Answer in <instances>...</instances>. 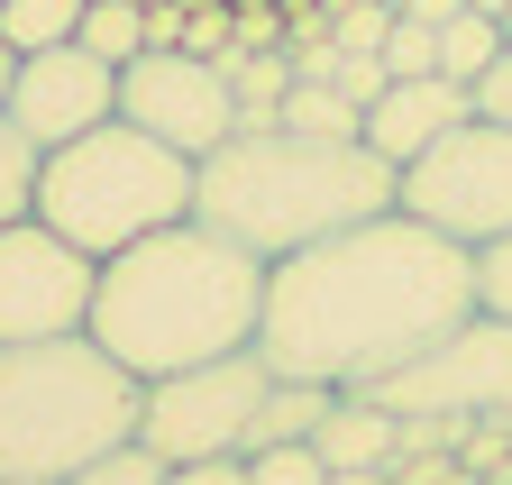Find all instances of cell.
<instances>
[{"label":"cell","mask_w":512,"mask_h":485,"mask_svg":"<svg viewBox=\"0 0 512 485\" xmlns=\"http://www.w3.org/2000/svg\"><path fill=\"white\" fill-rule=\"evenodd\" d=\"M476 312V248L421 229L412 211H375L339 238L266 266V312H256V357L275 376L311 385H375L430 339H448Z\"/></svg>","instance_id":"1"},{"label":"cell","mask_w":512,"mask_h":485,"mask_svg":"<svg viewBox=\"0 0 512 485\" xmlns=\"http://www.w3.org/2000/svg\"><path fill=\"white\" fill-rule=\"evenodd\" d=\"M256 312H266V257H247L238 238L202 220H174V229H147L138 248L101 257L83 330L147 385L174 367H202V357L256 348Z\"/></svg>","instance_id":"2"},{"label":"cell","mask_w":512,"mask_h":485,"mask_svg":"<svg viewBox=\"0 0 512 485\" xmlns=\"http://www.w3.org/2000/svg\"><path fill=\"white\" fill-rule=\"evenodd\" d=\"M394 174L366 138H302V129H229L192 165V220L238 238L247 257H293L311 238H339L394 211Z\"/></svg>","instance_id":"3"},{"label":"cell","mask_w":512,"mask_h":485,"mask_svg":"<svg viewBox=\"0 0 512 485\" xmlns=\"http://www.w3.org/2000/svg\"><path fill=\"white\" fill-rule=\"evenodd\" d=\"M119 440H138V376L92 330L0 348V476L64 485Z\"/></svg>","instance_id":"4"},{"label":"cell","mask_w":512,"mask_h":485,"mask_svg":"<svg viewBox=\"0 0 512 485\" xmlns=\"http://www.w3.org/2000/svg\"><path fill=\"white\" fill-rule=\"evenodd\" d=\"M28 211L55 238H74L83 257H119V248H138L147 229L192 220V156H174L165 138H147L138 119L110 110L101 129H83V138H64V147L37 156Z\"/></svg>","instance_id":"5"},{"label":"cell","mask_w":512,"mask_h":485,"mask_svg":"<svg viewBox=\"0 0 512 485\" xmlns=\"http://www.w3.org/2000/svg\"><path fill=\"white\" fill-rule=\"evenodd\" d=\"M394 211H412L421 229L458 238V248H494L512 229V119H458L439 129L403 174H394Z\"/></svg>","instance_id":"6"},{"label":"cell","mask_w":512,"mask_h":485,"mask_svg":"<svg viewBox=\"0 0 512 485\" xmlns=\"http://www.w3.org/2000/svg\"><path fill=\"white\" fill-rule=\"evenodd\" d=\"M266 385H275V367L256 348H229V357H202V367L147 376L138 385V440L165 467L247 458V421H256V403H266Z\"/></svg>","instance_id":"7"},{"label":"cell","mask_w":512,"mask_h":485,"mask_svg":"<svg viewBox=\"0 0 512 485\" xmlns=\"http://www.w3.org/2000/svg\"><path fill=\"white\" fill-rule=\"evenodd\" d=\"M357 394L384 403L394 421L403 412H458V421H503L512 431V321L476 302L448 339H430L421 357H403L394 376H375Z\"/></svg>","instance_id":"8"},{"label":"cell","mask_w":512,"mask_h":485,"mask_svg":"<svg viewBox=\"0 0 512 485\" xmlns=\"http://www.w3.org/2000/svg\"><path fill=\"white\" fill-rule=\"evenodd\" d=\"M101 257H83L74 238H55L37 211L0 229V348L10 339H64L92 321Z\"/></svg>","instance_id":"9"},{"label":"cell","mask_w":512,"mask_h":485,"mask_svg":"<svg viewBox=\"0 0 512 485\" xmlns=\"http://www.w3.org/2000/svg\"><path fill=\"white\" fill-rule=\"evenodd\" d=\"M119 119H138L147 138H165L174 156L202 165L229 129H238V92L211 55H183V46H147L138 65H119Z\"/></svg>","instance_id":"10"},{"label":"cell","mask_w":512,"mask_h":485,"mask_svg":"<svg viewBox=\"0 0 512 485\" xmlns=\"http://www.w3.org/2000/svg\"><path fill=\"white\" fill-rule=\"evenodd\" d=\"M119 110V65H101L92 46H37V55H19V83H10V101H0V119L46 156V147H64V138H83V129H101V119Z\"/></svg>","instance_id":"11"},{"label":"cell","mask_w":512,"mask_h":485,"mask_svg":"<svg viewBox=\"0 0 512 485\" xmlns=\"http://www.w3.org/2000/svg\"><path fill=\"white\" fill-rule=\"evenodd\" d=\"M458 119H476V92L467 83H448V74H403V83H384L366 101V147L384 165H412L439 129H458Z\"/></svg>","instance_id":"12"},{"label":"cell","mask_w":512,"mask_h":485,"mask_svg":"<svg viewBox=\"0 0 512 485\" xmlns=\"http://www.w3.org/2000/svg\"><path fill=\"white\" fill-rule=\"evenodd\" d=\"M394 431H403V421L384 412V403H366V394H339L330 412H320L311 449H320V467H384V476H394Z\"/></svg>","instance_id":"13"},{"label":"cell","mask_w":512,"mask_h":485,"mask_svg":"<svg viewBox=\"0 0 512 485\" xmlns=\"http://www.w3.org/2000/svg\"><path fill=\"white\" fill-rule=\"evenodd\" d=\"M220 74H229V92H238V129H275V110H284V92H293V55H284V46H238Z\"/></svg>","instance_id":"14"},{"label":"cell","mask_w":512,"mask_h":485,"mask_svg":"<svg viewBox=\"0 0 512 485\" xmlns=\"http://www.w3.org/2000/svg\"><path fill=\"white\" fill-rule=\"evenodd\" d=\"M275 129H302V138H366V110H357L339 83H302V74H293Z\"/></svg>","instance_id":"15"},{"label":"cell","mask_w":512,"mask_h":485,"mask_svg":"<svg viewBox=\"0 0 512 485\" xmlns=\"http://www.w3.org/2000/svg\"><path fill=\"white\" fill-rule=\"evenodd\" d=\"M494 55H503V19H485V10H458V19H439V74L448 83H485L494 74Z\"/></svg>","instance_id":"16"},{"label":"cell","mask_w":512,"mask_h":485,"mask_svg":"<svg viewBox=\"0 0 512 485\" xmlns=\"http://www.w3.org/2000/svg\"><path fill=\"white\" fill-rule=\"evenodd\" d=\"M74 46H92L101 65H138V55H147V10H138V0H83Z\"/></svg>","instance_id":"17"},{"label":"cell","mask_w":512,"mask_h":485,"mask_svg":"<svg viewBox=\"0 0 512 485\" xmlns=\"http://www.w3.org/2000/svg\"><path fill=\"white\" fill-rule=\"evenodd\" d=\"M74 19H83V0H0V46H19V55L64 46Z\"/></svg>","instance_id":"18"},{"label":"cell","mask_w":512,"mask_h":485,"mask_svg":"<svg viewBox=\"0 0 512 485\" xmlns=\"http://www.w3.org/2000/svg\"><path fill=\"white\" fill-rule=\"evenodd\" d=\"M64 485H165V458H156L147 440H119V449H101L92 467H74Z\"/></svg>","instance_id":"19"},{"label":"cell","mask_w":512,"mask_h":485,"mask_svg":"<svg viewBox=\"0 0 512 485\" xmlns=\"http://www.w3.org/2000/svg\"><path fill=\"white\" fill-rule=\"evenodd\" d=\"M375 55H384V74H394V83H403V74H439V28L394 10V28H384V46H375Z\"/></svg>","instance_id":"20"},{"label":"cell","mask_w":512,"mask_h":485,"mask_svg":"<svg viewBox=\"0 0 512 485\" xmlns=\"http://www.w3.org/2000/svg\"><path fill=\"white\" fill-rule=\"evenodd\" d=\"M28 193H37V147L0 119V229L10 220H28Z\"/></svg>","instance_id":"21"},{"label":"cell","mask_w":512,"mask_h":485,"mask_svg":"<svg viewBox=\"0 0 512 485\" xmlns=\"http://www.w3.org/2000/svg\"><path fill=\"white\" fill-rule=\"evenodd\" d=\"M247 485H330L311 440H284V449H247Z\"/></svg>","instance_id":"22"},{"label":"cell","mask_w":512,"mask_h":485,"mask_svg":"<svg viewBox=\"0 0 512 485\" xmlns=\"http://www.w3.org/2000/svg\"><path fill=\"white\" fill-rule=\"evenodd\" d=\"M384 28H394V0H339L330 46H348V55H375V46H384Z\"/></svg>","instance_id":"23"},{"label":"cell","mask_w":512,"mask_h":485,"mask_svg":"<svg viewBox=\"0 0 512 485\" xmlns=\"http://www.w3.org/2000/svg\"><path fill=\"white\" fill-rule=\"evenodd\" d=\"M476 302L512 321V229L494 238V248H476Z\"/></svg>","instance_id":"24"},{"label":"cell","mask_w":512,"mask_h":485,"mask_svg":"<svg viewBox=\"0 0 512 485\" xmlns=\"http://www.w3.org/2000/svg\"><path fill=\"white\" fill-rule=\"evenodd\" d=\"M384 83H394V74H384V55H348V46H339V92H348L357 110H366Z\"/></svg>","instance_id":"25"},{"label":"cell","mask_w":512,"mask_h":485,"mask_svg":"<svg viewBox=\"0 0 512 485\" xmlns=\"http://www.w3.org/2000/svg\"><path fill=\"white\" fill-rule=\"evenodd\" d=\"M165 485H247V458H192V467H165Z\"/></svg>","instance_id":"26"},{"label":"cell","mask_w":512,"mask_h":485,"mask_svg":"<svg viewBox=\"0 0 512 485\" xmlns=\"http://www.w3.org/2000/svg\"><path fill=\"white\" fill-rule=\"evenodd\" d=\"M476 110H485V119H512V46L494 55V74L476 83Z\"/></svg>","instance_id":"27"},{"label":"cell","mask_w":512,"mask_h":485,"mask_svg":"<svg viewBox=\"0 0 512 485\" xmlns=\"http://www.w3.org/2000/svg\"><path fill=\"white\" fill-rule=\"evenodd\" d=\"M147 46H183V0H156L147 10Z\"/></svg>","instance_id":"28"},{"label":"cell","mask_w":512,"mask_h":485,"mask_svg":"<svg viewBox=\"0 0 512 485\" xmlns=\"http://www.w3.org/2000/svg\"><path fill=\"white\" fill-rule=\"evenodd\" d=\"M394 10H403V19H430V28H439V19H458L467 0H394Z\"/></svg>","instance_id":"29"},{"label":"cell","mask_w":512,"mask_h":485,"mask_svg":"<svg viewBox=\"0 0 512 485\" xmlns=\"http://www.w3.org/2000/svg\"><path fill=\"white\" fill-rule=\"evenodd\" d=\"M330 485H394L384 467H330Z\"/></svg>","instance_id":"30"},{"label":"cell","mask_w":512,"mask_h":485,"mask_svg":"<svg viewBox=\"0 0 512 485\" xmlns=\"http://www.w3.org/2000/svg\"><path fill=\"white\" fill-rule=\"evenodd\" d=\"M10 83H19V46H0V101H10Z\"/></svg>","instance_id":"31"},{"label":"cell","mask_w":512,"mask_h":485,"mask_svg":"<svg viewBox=\"0 0 512 485\" xmlns=\"http://www.w3.org/2000/svg\"><path fill=\"white\" fill-rule=\"evenodd\" d=\"M467 10H485V19H503V10H512V0H467Z\"/></svg>","instance_id":"32"},{"label":"cell","mask_w":512,"mask_h":485,"mask_svg":"<svg viewBox=\"0 0 512 485\" xmlns=\"http://www.w3.org/2000/svg\"><path fill=\"white\" fill-rule=\"evenodd\" d=\"M503 46H512V10H503Z\"/></svg>","instance_id":"33"},{"label":"cell","mask_w":512,"mask_h":485,"mask_svg":"<svg viewBox=\"0 0 512 485\" xmlns=\"http://www.w3.org/2000/svg\"><path fill=\"white\" fill-rule=\"evenodd\" d=\"M0 485H28V476H0Z\"/></svg>","instance_id":"34"}]
</instances>
